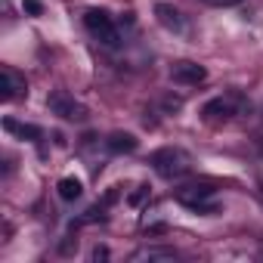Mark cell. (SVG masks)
I'll return each instance as SVG.
<instances>
[{
	"mask_svg": "<svg viewBox=\"0 0 263 263\" xmlns=\"http://www.w3.org/2000/svg\"><path fill=\"white\" fill-rule=\"evenodd\" d=\"M149 164H152V171H155L158 177L177 180V177H186V174H189L192 158H189L183 149H177V146H164V149H158V152L149 155Z\"/></svg>",
	"mask_w": 263,
	"mask_h": 263,
	"instance_id": "cell-1",
	"label": "cell"
},
{
	"mask_svg": "<svg viewBox=\"0 0 263 263\" xmlns=\"http://www.w3.org/2000/svg\"><path fill=\"white\" fill-rule=\"evenodd\" d=\"M214 192H217V189H214L211 183H189V186L177 189L174 198H177L183 208H189V211H198V214H217V204L211 201Z\"/></svg>",
	"mask_w": 263,
	"mask_h": 263,
	"instance_id": "cell-2",
	"label": "cell"
},
{
	"mask_svg": "<svg viewBox=\"0 0 263 263\" xmlns=\"http://www.w3.org/2000/svg\"><path fill=\"white\" fill-rule=\"evenodd\" d=\"M84 28L99 41V44H105V47H118L121 44V34H118V28H115V19L105 13V10H87L84 13Z\"/></svg>",
	"mask_w": 263,
	"mask_h": 263,
	"instance_id": "cell-3",
	"label": "cell"
},
{
	"mask_svg": "<svg viewBox=\"0 0 263 263\" xmlns=\"http://www.w3.org/2000/svg\"><path fill=\"white\" fill-rule=\"evenodd\" d=\"M47 108H50L53 115L65 118V121H87V108H84L68 90H53V93L47 96Z\"/></svg>",
	"mask_w": 263,
	"mask_h": 263,
	"instance_id": "cell-4",
	"label": "cell"
},
{
	"mask_svg": "<svg viewBox=\"0 0 263 263\" xmlns=\"http://www.w3.org/2000/svg\"><path fill=\"white\" fill-rule=\"evenodd\" d=\"M22 96H28V81H25V74H19L16 68L4 65V68H0V99H4V102H16V99H22Z\"/></svg>",
	"mask_w": 263,
	"mask_h": 263,
	"instance_id": "cell-5",
	"label": "cell"
},
{
	"mask_svg": "<svg viewBox=\"0 0 263 263\" xmlns=\"http://www.w3.org/2000/svg\"><path fill=\"white\" fill-rule=\"evenodd\" d=\"M235 115V102H232V96H217V99H211V102H204L201 105V121L204 124H226L229 118Z\"/></svg>",
	"mask_w": 263,
	"mask_h": 263,
	"instance_id": "cell-6",
	"label": "cell"
},
{
	"mask_svg": "<svg viewBox=\"0 0 263 263\" xmlns=\"http://www.w3.org/2000/svg\"><path fill=\"white\" fill-rule=\"evenodd\" d=\"M171 78H174L177 84L195 87V84L208 81V68H204V65H198V62H189V59H183V62H174V68H171Z\"/></svg>",
	"mask_w": 263,
	"mask_h": 263,
	"instance_id": "cell-7",
	"label": "cell"
},
{
	"mask_svg": "<svg viewBox=\"0 0 263 263\" xmlns=\"http://www.w3.org/2000/svg\"><path fill=\"white\" fill-rule=\"evenodd\" d=\"M155 19H158V25H161V28L177 31V34L186 28V19H183V13H180L174 4H155Z\"/></svg>",
	"mask_w": 263,
	"mask_h": 263,
	"instance_id": "cell-8",
	"label": "cell"
},
{
	"mask_svg": "<svg viewBox=\"0 0 263 263\" xmlns=\"http://www.w3.org/2000/svg\"><path fill=\"white\" fill-rule=\"evenodd\" d=\"M105 149L111 155H130V152H137L140 149V140L134 134H124V130H115V134L105 137Z\"/></svg>",
	"mask_w": 263,
	"mask_h": 263,
	"instance_id": "cell-9",
	"label": "cell"
},
{
	"mask_svg": "<svg viewBox=\"0 0 263 263\" xmlns=\"http://www.w3.org/2000/svg\"><path fill=\"white\" fill-rule=\"evenodd\" d=\"M4 130L7 134H16L19 140H28V143H41V137H44V130L37 124H22L16 118H4Z\"/></svg>",
	"mask_w": 263,
	"mask_h": 263,
	"instance_id": "cell-10",
	"label": "cell"
},
{
	"mask_svg": "<svg viewBox=\"0 0 263 263\" xmlns=\"http://www.w3.org/2000/svg\"><path fill=\"white\" fill-rule=\"evenodd\" d=\"M56 189H59V198H62V201H74V198H81V192H84V186H81L78 177H62Z\"/></svg>",
	"mask_w": 263,
	"mask_h": 263,
	"instance_id": "cell-11",
	"label": "cell"
},
{
	"mask_svg": "<svg viewBox=\"0 0 263 263\" xmlns=\"http://www.w3.org/2000/svg\"><path fill=\"white\" fill-rule=\"evenodd\" d=\"M177 254L171 248H143L134 254V260H174Z\"/></svg>",
	"mask_w": 263,
	"mask_h": 263,
	"instance_id": "cell-12",
	"label": "cell"
},
{
	"mask_svg": "<svg viewBox=\"0 0 263 263\" xmlns=\"http://www.w3.org/2000/svg\"><path fill=\"white\" fill-rule=\"evenodd\" d=\"M96 220H99V223L105 220V204H102V201H99L96 208H90V211H84V214H81V217H78V220L71 223V229H74V226H84V223H96Z\"/></svg>",
	"mask_w": 263,
	"mask_h": 263,
	"instance_id": "cell-13",
	"label": "cell"
},
{
	"mask_svg": "<svg viewBox=\"0 0 263 263\" xmlns=\"http://www.w3.org/2000/svg\"><path fill=\"white\" fill-rule=\"evenodd\" d=\"M161 105H164V111H180V108H183V99H180V96H164Z\"/></svg>",
	"mask_w": 263,
	"mask_h": 263,
	"instance_id": "cell-14",
	"label": "cell"
},
{
	"mask_svg": "<svg viewBox=\"0 0 263 263\" xmlns=\"http://www.w3.org/2000/svg\"><path fill=\"white\" fill-rule=\"evenodd\" d=\"M146 198H149V186H137V192L130 195L127 201H130V204H140V201H146Z\"/></svg>",
	"mask_w": 263,
	"mask_h": 263,
	"instance_id": "cell-15",
	"label": "cell"
},
{
	"mask_svg": "<svg viewBox=\"0 0 263 263\" xmlns=\"http://www.w3.org/2000/svg\"><path fill=\"white\" fill-rule=\"evenodd\" d=\"M22 10H25V13H31V16H41V13H44L41 0H25V4H22Z\"/></svg>",
	"mask_w": 263,
	"mask_h": 263,
	"instance_id": "cell-16",
	"label": "cell"
},
{
	"mask_svg": "<svg viewBox=\"0 0 263 263\" xmlns=\"http://www.w3.org/2000/svg\"><path fill=\"white\" fill-rule=\"evenodd\" d=\"M201 4H208V7H235L241 0H201Z\"/></svg>",
	"mask_w": 263,
	"mask_h": 263,
	"instance_id": "cell-17",
	"label": "cell"
},
{
	"mask_svg": "<svg viewBox=\"0 0 263 263\" xmlns=\"http://www.w3.org/2000/svg\"><path fill=\"white\" fill-rule=\"evenodd\" d=\"M118 195H121V192H118V189H108V192H105V195H102V204H105V208H111V204H115V201H118Z\"/></svg>",
	"mask_w": 263,
	"mask_h": 263,
	"instance_id": "cell-18",
	"label": "cell"
},
{
	"mask_svg": "<svg viewBox=\"0 0 263 263\" xmlns=\"http://www.w3.org/2000/svg\"><path fill=\"white\" fill-rule=\"evenodd\" d=\"M71 251H78V238H68L59 245V254H71Z\"/></svg>",
	"mask_w": 263,
	"mask_h": 263,
	"instance_id": "cell-19",
	"label": "cell"
},
{
	"mask_svg": "<svg viewBox=\"0 0 263 263\" xmlns=\"http://www.w3.org/2000/svg\"><path fill=\"white\" fill-rule=\"evenodd\" d=\"M146 232H149V235H161V232H167V226H164V223H155V226H149Z\"/></svg>",
	"mask_w": 263,
	"mask_h": 263,
	"instance_id": "cell-20",
	"label": "cell"
},
{
	"mask_svg": "<svg viewBox=\"0 0 263 263\" xmlns=\"http://www.w3.org/2000/svg\"><path fill=\"white\" fill-rule=\"evenodd\" d=\"M105 257H108V248H96L93 251V260H105Z\"/></svg>",
	"mask_w": 263,
	"mask_h": 263,
	"instance_id": "cell-21",
	"label": "cell"
}]
</instances>
